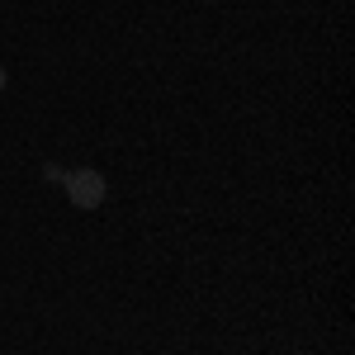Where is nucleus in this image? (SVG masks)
Masks as SVG:
<instances>
[{"mask_svg":"<svg viewBox=\"0 0 355 355\" xmlns=\"http://www.w3.org/2000/svg\"><path fill=\"white\" fill-rule=\"evenodd\" d=\"M62 190H67V199H71L76 209H100L105 194H110V185H105L100 171L81 166V171H67V175H62Z\"/></svg>","mask_w":355,"mask_h":355,"instance_id":"nucleus-1","label":"nucleus"},{"mask_svg":"<svg viewBox=\"0 0 355 355\" xmlns=\"http://www.w3.org/2000/svg\"><path fill=\"white\" fill-rule=\"evenodd\" d=\"M0 90H5V67H0Z\"/></svg>","mask_w":355,"mask_h":355,"instance_id":"nucleus-2","label":"nucleus"}]
</instances>
